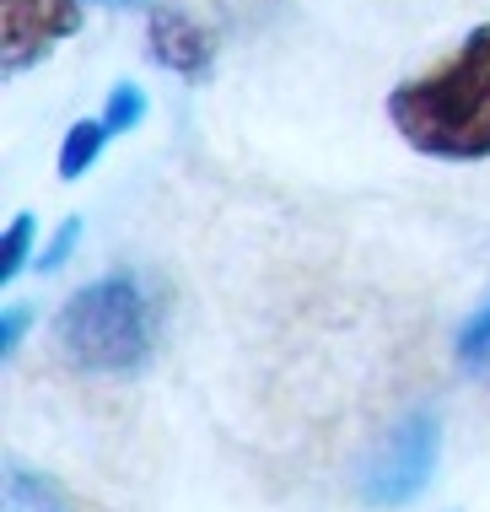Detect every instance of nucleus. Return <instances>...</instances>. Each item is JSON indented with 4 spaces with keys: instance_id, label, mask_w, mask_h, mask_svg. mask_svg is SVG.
<instances>
[{
    "instance_id": "obj_1",
    "label": "nucleus",
    "mask_w": 490,
    "mask_h": 512,
    "mask_svg": "<svg viewBox=\"0 0 490 512\" xmlns=\"http://www.w3.org/2000/svg\"><path fill=\"white\" fill-rule=\"evenodd\" d=\"M388 119L420 157H490V22L474 27L453 60H442L437 71L399 81L388 92Z\"/></svg>"
},
{
    "instance_id": "obj_13",
    "label": "nucleus",
    "mask_w": 490,
    "mask_h": 512,
    "mask_svg": "<svg viewBox=\"0 0 490 512\" xmlns=\"http://www.w3.org/2000/svg\"><path fill=\"white\" fill-rule=\"evenodd\" d=\"M103 6H140V0H103Z\"/></svg>"
},
{
    "instance_id": "obj_10",
    "label": "nucleus",
    "mask_w": 490,
    "mask_h": 512,
    "mask_svg": "<svg viewBox=\"0 0 490 512\" xmlns=\"http://www.w3.org/2000/svg\"><path fill=\"white\" fill-rule=\"evenodd\" d=\"M11 502H33L38 512H65L60 496H54L38 475H27V469H11Z\"/></svg>"
},
{
    "instance_id": "obj_12",
    "label": "nucleus",
    "mask_w": 490,
    "mask_h": 512,
    "mask_svg": "<svg viewBox=\"0 0 490 512\" xmlns=\"http://www.w3.org/2000/svg\"><path fill=\"white\" fill-rule=\"evenodd\" d=\"M27 324H33V308H6V318H0V356H6V362L17 356Z\"/></svg>"
},
{
    "instance_id": "obj_6",
    "label": "nucleus",
    "mask_w": 490,
    "mask_h": 512,
    "mask_svg": "<svg viewBox=\"0 0 490 512\" xmlns=\"http://www.w3.org/2000/svg\"><path fill=\"white\" fill-rule=\"evenodd\" d=\"M108 135H114V130H108L103 119H76V124H70V130H65V141H60V178H65V184L92 168V162H97V151L108 146Z\"/></svg>"
},
{
    "instance_id": "obj_9",
    "label": "nucleus",
    "mask_w": 490,
    "mask_h": 512,
    "mask_svg": "<svg viewBox=\"0 0 490 512\" xmlns=\"http://www.w3.org/2000/svg\"><path fill=\"white\" fill-rule=\"evenodd\" d=\"M97 119H103L114 135L135 130V124L146 119V92H140V87H130V81H119V87L108 92V103H103V114H97Z\"/></svg>"
},
{
    "instance_id": "obj_8",
    "label": "nucleus",
    "mask_w": 490,
    "mask_h": 512,
    "mask_svg": "<svg viewBox=\"0 0 490 512\" xmlns=\"http://www.w3.org/2000/svg\"><path fill=\"white\" fill-rule=\"evenodd\" d=\"M453 351H458V362H464L469 372H485V378H490V302L474 318H464Z\"/></svg>"
},
{
    "instance_id": "obj_2",
    "label": "nucleus",
    "mask_w": 490,
    "mask_h": 512,
    "mask_svg": "<svg viewBox=\"0 0 490 512\" xmlns=\"http://www.w3.org/2000/svg\"><path fill=\"white\" fill-rule=\"evenodd\" d=\"M54 345L81 372H135L151 356L146 292L135 275H97L54 313Z\"/></svg>"
},
{
    "instance_id": "obj_7",
    "label": "nucleus",
    "mask_w": 490,
    "mask_h": 512,
    "mask_svg": "<svg viewBox=\"0 0 490 512\" xmlns=\"http://www.w3.org/2000/svg\"><path fill=\"white\" fill-rule=\"evenodd\" d=\"M33 232H38V216L22 211L6 221V238H0V281H17L27 254H33Z\"/></svg>"
},
{
    "instance_id": "obj_5",
    "label": "nucleus",
    "mask_w": 490,
    "mask_h": 512,
    "mask_svg": "<svg viewBox=\"0 0 490 512\" xmlns=\"http://www.w3.org/2000/svg\"><path fill=\"white\" fill-rule=\"evenodd\" d=\"M146 54L173 76H205L210 60H216V44L189 11L178 6H151V22H146Z\"/></svg>"
},
{
    "instance_id": "obj_3",
    "label": "nucleus",
    "mask_w": 490,
    "mask_h": 512,
    "mask_svg": "<svg viewBox=\"0 0 490 512\" xmlns=\"http://www.w3.org/2000/svg\"><path fill=\"white\" fill-rule=\"evenodd\" d=\"M442 459V415L437 410H415L388 432V442L377 448V459L361 475V502L367 507H410L420 491L431 486Z\"/></svg>"
},
{
    "instance_id": "obj_11",
    "label": "nucleus",
    "mask_w": 490,
    "mask_h": 512,
    "mask_svg": "<svg viewBox=\"0 0 490 512\" xmlns=\"http://www.w3.org/2000/svg\"><path fill=\"white\" fill-rule=\"evenodd\" d=\"M76 238H81V221L70 216L65 227H60V232H54V238H49V248H44V254H38V270H44V275H54V270H60L65 259L76 254Z\"/></svg>"
},
{
    "instance_id": "obj_4",
    "label": "nucleus",
    "mask_w": 490,
    "mask_h": 512,
    "mask_svg": "<svg viewBox=\"0 0 490 512\" xmlns=\"http://www.w3.org/2000/svg\"><path fill=\"white\" fill-rule=\"evenodd\" d=\"M81 33V0H0V71L22 76Z\"/></svg>"
}]
</instances>
